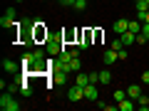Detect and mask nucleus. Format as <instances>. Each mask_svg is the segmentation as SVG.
<instances>
[{
    "mask_svg": "<svg viewBox=\"0 0 149 111\" xmlns=\"http://www.w3.org/2000/svg\"><path fill=\"white\" fill-rule=\"evenodd\" d=\"M127 96L137 101L139 96H142V86H139V84H129V86H127Z\"/></svg>",
    "mask_w": 149,
    "mask_h": 111,
    "instance_id": "obj_8",
    "label": "nucleus"
},
{
    "mask_svg": "<svg viewBox=\"0 0 149 111\" xmlns=\"http://www.w3.org/2000/svg\"><path fill=\"white\" fill-rule=\"evenodd\" d=\"M144 5H147V10H149V0H147V3H144Z\"/></svg>",
    "mask_w": 149,
    "mask_h": 111,
    "instance_id": "obj_27",
    "label": "nucleus"
},
{
    "mask_svg": "<svg viewBox=\"0 0 149 111\" xmlns=\"http://www.w3.org/2000/svg\"><path fill=\"white\" fill-rule=\"evenodd\" d=\"M117 57H119V59H127V49L122 47V49H119V52H117Z\"/></svg>",
    "mask_w": 149,
    "mask_h": 111,
    "instance_id": "obj_23",
    "label": "nucleus"
},
{
    "mask_svg": "<svg viewBox=\"0 0 149 111\" xmlns=\"http://www.w3.org/2000/svg\"><path fill=\"white\" fill-rule=\"evenodd\" d=\"M3 69H5V72H10V74H15V72H17V64L13 62V59L5 57V59H3Z\"/></svg>",
    "mask_w": 149,
    "mask_h": 111,
    "instance_id": "obj_12",
    "label": "nucleus"
},
{
    "mask_svg": "<svg viewBox=\"0 0 149 111\" xmlns=\"http://www.w3.org/2000/svg\"><path fill=\"white\" fill-rule=\"evenodd\" d=\"M142 84H149V69H144V72H142Z\"/></svg>",
    "mask_w": 149,
    "mask_h": 111,
    "instance_id": "obj_21",
    "label": "nucleus"
},
{
    "mask_svg": "<svg viewBox=\"0 0 149 111\" xmlns=\"http://www.w3.org/2000/svg\"><path fill=\"white\" fill-rule=\"evenodd\" d=\"M112 30L117 32V35H124V32L129 30V20H124V17H119V20H114V25H112Z\"/></svg>",
    "mask_w": 149,
    "mask_h": 111,
    "instance_id": "obj_4",
    "label": "nucleus"
},
{
    "mask_svg": "<svg viewBox=\"0 0 149 111\" xmlns=\"http://www.w3.org/2000/svg\"><path fill=\"white\" fill-rule=\"evenodd\" d=\"M109 82H112V74L107 72V69H102L100 72V84H109Z\"/></svg>",
    "mask_w": 149,
    "mask_h": 111,
    "instance_id": "obj_16",
    "label": "nucleus"
},
{
    "mask_svg": "<svg viewBox=\"0 0 149 111\" xmlns=\"http://www.w3.org/2000/svg\"><path fill=\"white\" fill-rule=\"evenodd\" d=\"M0 109L3 111H20V104L13 99L10 91H3V96H0Z\"/></svg>",
    "mask_w": 149,
    "mask_h": 111,
    "instance_id": "obj_1",
    "label": "nucleus"
},
{
    "mask_svg": "<svg viewBox=\"0 0 149 111\" xmlns=\"http://www.w3.org/2000/svg\"><path fill=\"white\" fill-rule=\"evenodd\" d=\"M60 3H62V5H72V8H74V3H77V0H60Z\"/></svg>",
    "mask_w": 149,
    "mask_h": 111,
    "instance_id": "obj_24",
    "label": "nucleus"
},
{
    "mask_svg": "<svg viewBox=\"0 0 149 111\" xmlns=\"http://www.w3.org/2000/svg\"><path fill=\"white\" fill-rule=\"evenodd\" d=\"M144 22H149V10H147V15H144Z\"/></svg>",
    "mask_w": 149,
    "mask_h": 111,
    "instance_id": "obj_26",
    "label": "nucleus"
},
{
    "mask_svg": "<svg viewBox=\"0 0 149 111\" xmlns=\"http://www.w3.org/2000/svg\"><path fill=\"white\" fill-rule=\"evenodd\" d=\"M144 3H147V0H137V8H147Z\"/></svg>",
    "mask_w": 149,
    "mask_h": 111,
    "instance_id": "obj_25",
    "label": "nucleus"
},
{
    "mask_svg": "<svg viewBox=\"0 0 149 111\" xmlns=\"http://www.w3.org/2000/svg\"><path fill=\"white\" fill-rule=\"evenodd\" d=\"M65 79H67V72H62V69H55V77H52V84H62Z\"/></svg>",
    "mask_w": 149,
    "mask_h": 111,
    "instance_id": "obj_13",
    "label": "nucleus"
},
{
    "mask_svg": "<svg viewBox=\"0 0 149 111\" xmlns=\"http://www.w3.org/2000/svg\"><path fill=\"white\" fill-rule=\"evenodd\" d=\"M109 47H112V49H117V52H119V49H122V47H124V45H122V40H114V42H112V45H109Z\"/></svg>",
    "mask_w": 149,
    "mask_h": 111,
    "instance_id": "obj_20",
    "label": "nucleus"
},
{
    "mask_svg": "<svg viewBox=\"0 0 149 111\" xmlns=\"http://www.w3.org/2000/svg\"><path fill=\"white\" fill-rule=\"evenodd\" d=\"M122 99H127V91H124V89H117V91H114V101H122Z\"/></svg>",
    "mask_w": 149,
    "mask_h": 111,
    "instance_id": "obj_17",
    "label": "nucleus"
},
{
    "mask_svg": "<svg viewBox=\"0 0 149 111\" xmlns=\"http://www.w3.org/2000/svg\"><path fill=\"white\" fill-rule=\"evenodd\" d=\"M74 84H80V86H87L90 84V74H85L80 69V72H77V79H74Z\"/></svg>",
    "mask_w": 149,
    "mask_h": 111,
    "instance_id": "obj_11",
    "label": "nucleus"
},
{
    "mask_svg": "<svg viewBox=\"0 0 149 111\" xmlns=\"http://www.w3.org/2000/svg\"><path fill=\"white\" fill-rule=\"evenodd\" d=\"M117 59H119V57H117V49H112V47H107V49H104V62H107V64L117 62Z\"/></svg>",
    "mask_w": 149,
    "mask_h": 111,
    "instance_id": "obj_10",
    "label": "nucleus"
},
{
    "mask_svg": "<svg viewBox=\"0 0 149 111\" xmlns=\"http://www.w3.org/2000/svg\"><path fill=\"white\" fill-rule=\"evenodd\" d=\"M119 40H122V45H134V42H137V32L127 30L124 35H119Z\"/></svg>",
    "mask_w": 149,
    "mask_h": 111,
    "instance_id": "obj_9",
    "label": "nucleus"
},
{
    "mask_svg": "<svg viewBox=\"0 0 149 111\" xmlns=\"http://www.w3.org/2000/svg\"><path fill=\"white\" fill-rule=\"evenodd\" d=\"M67 99H70V101H80V99H85V86L72 84V86L67 89Z\"/></svg>",
    "mask_w": 149,
    "mask_h": 111,
    "instance_id": "obj_3",
    "label": "nucleus"
},
{
    "mask_svg": "<svg viewBox=\"0 0 149 111\" xmlns=\"http://www.w3.org/2000/svg\"><path fill=\"white\" fill-rule=\"evenodd\" d=\"M117 109H119V111H134V109H137V101H134V99H129V96H127V99L117 101Z\"/></svg>",
    "mask_w": 149,
    "mask_h": 111,
    "instance_id": "obj_5",
    "label": "nucleus"
},
{
    "mask_svg": "<svg viewBox=\"0 0 149 111\" xmlns=\"http://www.w3.org/2000/svg\"><path fill=\"white\" fill-rule=\"evenodd\" d=\"M90 84H100V72H90Z\"/></svg>",
    "mask_w": 149,
    "mask_h": 111,
    "instance_id": "obj_18",
    "label": "nucleus"
},
{
    "mask_svg": "<svg viewBox=\"0 0 149 111\" xmlns=\"http://www.w3.org/2000/svg\"><path fill=\"white\" fill-rule=\"evenodd\" d=\"M90 42H92V32H90V30L80 32V42H77V47H80V49H87V47H90Z\"/></svg>",
    "mask_w": 149,
    "mask_h": 111,
    "instance_id": "obj_6",
    "label": "nucleus"
},
{
    "mask_svg": "<svg viewBox=\"0 0 149 111\" xmlns=\"http://www.w3.org/2000/svg\"><path fill=\"white\" fill-rule=\"evenodd\" d=\"M87 8V0H77V3H74V10H85Z\"/></svg>",
    "mask_w": 149,
    "mask_h": 111,
    "instance_id": "obj_19",
    "label": "nucleus"
},
{
    "mask_svg": "<svg viewBox=\"0 0 149 111\" xmlns=\"http://www.w3.org/2000/svg\"><path fill=\"white\" fill-rule=\"evenodd\" d=\"M85 99H90V101H97V99H100L97 84H87V86H85Z\"/></svg>",
    "mask_w": 149,
    "mask_h": 111,
    "instance_id": "obj_7",
    "label": "nucleus"
},
{
    "mask_svg": "<svg viewBox=\"0 0 149 111\" xmlns=\"http://www.w3.org/2000/svg\"><path fill=\"white\" fill-rule=\"evenodd\" d=\"M15 8H8V10H5V15H3V17H0V25H3V27H5V30H10V27H15Z\"/></svg>",
    "mask_w": 149,
    "mask_h": 111,
    "instance_id": "obj_2",
    "label": "nucleus"
},
{
    "mask_svg": "<svg viewBox=\"0 0 149 111\" xmlns=\"http://www.w3.org/2000/svg\"><path fill=\"white\" fill-rule=\"evenodd\" d=\"M82 64H80V57H72L70 59V72H80Z\"/></svg>",
    "mask_w": 149,
    "mask_h": 111,
    "instance_id": "obj_15",
    "label": "nucleus"
},
{
    "mask_svg": "<svg viewBox=\"0 0 149 111\" xmlns=\"http://www.w3.org/2000/svg\"><path fill=\"white\" fill-rule=\"evenodd\" d=\"M142 35L149 40V22H144V25H142Z\"/></svg>",
    "mask_w": 149,
    "mask_h": 111,
    "instance_id": "obj_22",
    "label": "nucleus"
},
{
    "mask_svg": "<svg viewBox=\"0 0 149 111\" xmlns=\"http://www.w3.org/2000/svg\"><path fill=\"white\" fill-rule=\"evenodd\" d=\"M137 109H142V111H149V96H139L137 99Z\"/></svg>",
    "mask_w": 149,
    "mask_h": 111,
    "instance_id": "obj_14",
    "label": "nucleus"
},
{
    "mask_svg": "<svg viewBox=\"0 0 149 111\" xmlns=\"http://www.w3.org/2000/svg\"><path fill=\"white\" fill-rule=\"evenodd\" d=\"M15 3H22V0H15Z\"/></svg>",
    "mask_w": 149,
    "mask_h": 111,
    "instance_id": "obj_28",
    "label": "nucleus"
}]
</instances>
